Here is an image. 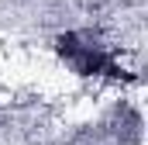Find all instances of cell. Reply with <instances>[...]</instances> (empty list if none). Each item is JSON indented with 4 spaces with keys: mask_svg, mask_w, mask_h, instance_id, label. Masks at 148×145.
Listing matches in <instances>:
<instances>
[{
    "mask_svg": "<svg viewBox=\"0 0 148 145\" xmlns=\"http://www.w3.org/2000/svg\"><path fill=\"white\" fill-rule=\"evenodd\" d=\"M55 52L59 59L76 72V76H100V79H131L127 69L114 59L110 52L93 41L90 35L83 31H66V35L55 38Z\"/></svg>",
    "mask_w": 148,
    "mask_h": 145,
    "instance_id": "cell-1",
    "label": "cell"
}]
</instances>
